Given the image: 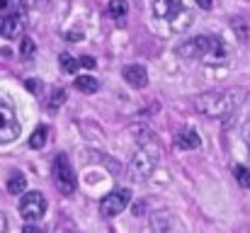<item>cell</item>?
Returning <instances> with one entry per match:
<instances>
[{
  "label": "cell",
  "instance_id": "1",
  "mask_svg": "<svg viewBox=\"0 0 250 233\" xmlns=\"http://www.w3.org/2000/svg\"><path fill=\"white\" fill-rule=\"evenodd\" d=\"M246 100V90L243 87H229V90H211V92H202L194 102V107L211 119H224L229 114H233L238 109V105Z\"/></svg>",
  "mask_w": 250,
  "mask_h": 233
},
{
  "label": "cell",
  "instance_id": "2",
  "mask_svg": "<svg viewBox=\"0 0 250 233\" xmlns=\"http://www.w3.org/2000/svg\"><path fill=\"white\" fill-rule=\"evenodd\" d=\"M177 54L189 61H207V64H219L226 56V46L216 37H192L177 46Z\"/></svg>",
  "mask_w": 250,
  "mask_h": 233
},
{
  "label": "cell",
  "instance_id": "3",
  "mask_svg": "<svg viewBox=\"0 0 250 233\" xmlns=\"http://www.w3.org/2000/svg\"><path fill=\"white\" fill-rule=\"evenodd\" d=\"M153 12H156V17L172 22L175 29H182V27H185V24L180 22V17L189 22V12L185 10L182 0H156V2H153Z\"/></svg>",
  "mask_w": 250,
  "mask_h": 233
},
{
  "label": "cell",
  "instance_id": "4",
  "mask_svg": "<svg viewBox=\"0 0 250 233\" xmlns=\"http://www.w3.org/2000/svg\"><path fill=\"white\" fill-rule=\"evenodd\" d=\"M51 172H54V182H56L59 192H63V194H73L76 192V175H73V168H71L66 155H56Z\"/></svg>",
  "mask_w": 250,
  "mask_h": 233
},
{
  "label": "cell",
  "instance_id": "5",
  "mask_svg": "<svg viewBox=\"0 0 250 233\" xmlns=\"http://www.w3.org/2000/svg\"><path fill=\"white\" fill-rule=\"evenodd\" d=\"M20 136V122L15 109L0 97V144H12Z\"/></svg>",
  "mask_w": 250,
  "mask_h": 233
},
{
  "label": "cell",
  "instance_id": "6",
  "mask_svg": "<svg viewBox=\"0 0 250 233\" xmlns=\"http://www.w3.org/2000/svg\"><path fill=\"white\" fill-rule=\"evenodd\" d=\"M44 212H46V199H44L42 192H24L22 194V199H20V214H22V219L37 221V219L44 216Z\"/></svg>",
  "mask_w": 250,
  "mask_h": 233
},
{
  "label": "cell",
  "instance_id": "7",
  "mask_svg": "<svg viewBox=\"0 0 250 233\" xmlns=\"http://www.w3.org/2000/svg\"><path fill=\"white\" fill-rule=\"evenodd\" d=\"M129 202H131V192L129 190H114V192H109L107 197H102V202H100V214L102 216H117V214H122L126 207H129Z\"/></svg>",
  "mask_w": 250,
  "mask_h": 233
},
{
  "label": "cell",
  "instance_id": "8",
  "mask_svg": "<svg viewBox=\"0 0 250 233\" xmlns=\"http://www.w3.org/2000/svg\"><path fill=\"white\" fill-rule=\"evenodd\" d=\"M22 29H24V10H12L10 15H5L0 20V37H5V39L20 37Z\"/></svg>",
  "mask_w": 250,
  "mask_h": 233
},
{
  "label": "cell",
  "instance_id": "9",
  "mask_svg": "<svg viewBox=\"0 0 250 233\" xmlns=\"http://www.w3.org/2000/svg\"><path fill=\"white\" fill-rule=\"evenodd\" d=\"M153 168H156V158H151L144 148L131 158V175H134V180H146Z\"/></svg>",
  "mask_w": 250,
  "mask_h": 233
},
{
  "label": "cell",
  "instance_id": "10",
  "mask_svg": "<svg viewBox=\"0 0 250 233\" xmlns=\"http://www.w3.org/2000/svg\"><path fill=\"white\" fill-rule=\"evenodd\" d=\"M122 76H124V80H126L131 87H146V85H148V73H146V68H144L141 64L124 66Z\"/></svg>",
  "mask_w": 250,
  "mask_h": 233
},
{
  "label": "cell",
  "instance_id": "11",
  "mask_svg": "<svg viewBox=\"0 0 250 233\" xmlns=\"http://www.w3.org/2000/svg\"><path fill=\"white\" fill-rule=\"evenodd\" d=\"M199 144H202V139H199V134L194 129H185L175 139V146L182 148V151H194V148H199Z\"/></svg>",
  "mask_w": 250,
  "mask_h": 233
},
{
  "label": "cell",
  "instance_id": "12",
  "mask_svg": "<svg viewBox=\"0 0 250 233\" xmlns=\"http://www.w3.org/2000/svg\"><path fill=\"white\" fill-rule=\"evenodd\" d=\"M27 190V177L22 172H12L10 180H7V192L10 194H24Z\"/></svg>",
  "mask_w": 250,
  "mask_h": 233
},
{
  "label": "cell",
  "instance_id": "13",
  "mask_svg": "<svg viewBox=\"0 0 250 233\" xmlns=\"http://www.w3.org/2000/svg\"><path fill=\"white\" fill-rule=\"evenodd\" d=\"M76 90H81L85 95H92V92H97L100 90V80L92 76H81L76 78Z\"/></svg>",
  "mask_w": 250,
  "mask_h": 233
},
{
  "label": "cell",
  "instance_id": "14",
  "mask_svg": "<svg viewBox=\"0 0 250 233\" xmlns=\"http://www.w3.org/2000/svg\"><path fill=\"white\" fill-rule=\"evenodd\" d=\"M107 12H109L114 20H124L126 12H129V2H126V0H109Z\"/></svg>",
  "mask_w": 250,
  "mask_h": 233
},
{
  "label": "cell",
  "instance_id": "15",
  "mask_svg": "<svg viewBox=\"0 0 250 233\" xmlns=\"http://www.w3.org/2000/svg\"><path fill=\"white\" fill-rule=\"evenodd\" d=\"M34 51H37V44L32 37H22V44H20V56L24 61H32L34 59Z\"/></svg>",
  "mask_w": 250,
  "mask_h": 233
},
{
  "label": "cell",
  "instance_id": "16",
  "mask_svg": "<svg viewBox=\"0 0 250 233\" xmlns=\"http://www.w3.org/2000/svg\"><path fill=\"white\" fill-rule=\"evenodd\" d=\"M46 136H49V129H46V127H39V129L29 136V146H32V148H44Z\"/></svg>",
  "mask_w": 250,
  "mask_h": 233
},
{
  "label": "cell",
  "instance_id": "17",
  "mask_svg": "<svg viewBox=\"0 0 250 233\" xmlns=\"http://www.w3.org/2000/svg\"><path fill=\"white\" fill-rule=\"evenodd\" d=\"M233 175H236V182H238L241 187L250 190V168H246V165H236V168H233Z\"/></svg>",
  "mask_w": 250,
  "mask_h": 233
},
{
  "label": "cell",
  "instance_id": "18",
  "mask_svg": "<svg viewBox=\"0 0 250 233\" xmlns=\"http://www.w3.org/2000/svg\"><path fill=\"white\" fill-rule=\"evenodd\" d=\"M59 61H61V71H63V73H76V68L81 66V61H76L71 54H61Z\"/></svg>",
  "mask_w": 250,
  "mask_h": 233
},
{
  "label": "cell",
  "instance_id": "19",
  "mask_svg": "<svg viewBox=\"0 0 250 233\" xmlns=\"http://www.w3.org/2000/svg\"><path fill=\"white\" fill-rule=\"evenodd\" d=\"M233 29H236V34H241V39H243V42H248L250 39L248 34H246V32H248V22H246V20L236 17V20H233Z\"/></svg>",
  "mask_w": 250,
  "mask_h": 233
},
{
  "label": "cell",
  "instance_id": "20",
  "mask_svg": "<svg viewBox=\"0 0 250 233\" xmlns=\"http://www.w3.org/2000/svg\"><path fill=\"white\" fill-rule=\"evenodd\" d=\"M15 10V0H0V20Z\"/></svg>",
  "mask_w": 250,
  "mask_h": 233
},
{
  "label": "cell",
  "instance_id": "21",
  "mask_svg": "<svg viewBox=\"0 0 250 233\" xmlns=\"http://www.w3.org/2000/svg\"><path fill=\"white\" fill-rule=\"evenodd\" d=\"M61 102H66V92H63V90H56V92H54V102H51V107L56 109Z\"/></svg>",
  "mask_w": 250,
  "mask_h": 233
},
{
  "label": "cell",
  "instance_id": "22",
  "mask_svg": "<svg viewBox=\"0 0 250 233\" xmlns=\"http://www.w3.org/2000/svg\"><path fill=\"white\" fill-rule=\"evenodd\" d=\"M81 66H85V68H95L97 64H95L92 56H83V59H81Z\"/></svg>",
  "mask_w": 250,
  "mask_h": 233
},
{
  "label": "cell",
  "instance_id": "23",
  "mask_svg": "<svg viewBox=\"0 0 250 233\" xmlns=\"http://www.w3.org/2000/svg\"><path fill=\"white\" fill-rule=\"evenodd\" d=\"M197 5H199L202 10H209V7L214 5V0H197Z\"/></svg>",
  "mask_w": 250,
  "mask_h": 233
},
{
  "label": "cell",
  "instance_id": "24",
  "mask_svg": "<svg viewBox=\"0 0 250 233\" xmlns=\"http://www.w3.org/2000/svg\"><path fill=\"white\" fill-rule=\"evenodd\" d=\"M243 139H246V141L250 144V122L246 124V127H243Z\"/></svg>",
  "mask_w": 250,
  "mask_h": 233
},
{
  "label": "cell",
  "instance_id": "25",
  "mask_svg": "<svg viewBox=\"0 0 250 233\" xmlns=\"http://www.w3.org/2000/svg\"><path fill=\"white\" fill-rule=\"evenodd\" d=\"M5 229H7V219L0 214V233H5Z\"/></svg>",
  "mask_w": 250,
  "mask_h": 233
},
{
  "label": "cell",
  "instance_id": "26",
  "mask_svg": "<svg viewBox=\"0 0 250 233\" xmlns=\"http://www.w3.org/2000/svg\"><path fill=\"white\" fill-rule=\"evenodd\" d=\"M22 233H42V231H39L37 226H27V229H24V231H22Z\"/></svg>",
  "mask_w": 250,
  "mask_h": 233
},
{
  "label": "cell",
  "instance_id": "27",
  "mask_svg": "<svg viewBox=\"0 0 250 233\" xmlns=\"http://www.w3.org/2000/svg\"><path fill=\"white\" fill-rule=\"evenodd\" d=\"M54 233H71V231H66V229H61V226H59V229H56Z\"/></svg>",
  "mask_w": 250,
  "mask_h": 233
}]
</instances>
